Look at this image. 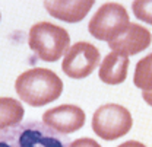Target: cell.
<instances>
[{"instance_id": "cell-1", "label": "cell", "mask_w": 152, "mask_h": 147, "mask_svg": "<svg viewBox=\"0 0 152 147\" xmlns=\"http://www.w3.org/2000/svg\"><path fill=\"white\" fill-rule=\"evenodd\" d=\"M15 91L20 101L31 106H44L60 98L63 82L53 70L35 67L26 70L15 82Z\"/></svg>"}, {"instance_id": "cell-2", "label": "cell", "mask_w": 152, "mask_h": 147, "mask_svg": "<svg viewBox=\"0 0 152 147\" xmlns=\"http://www.w3.org/2000/svg\"><path fill=\"white\" fill-rule=\"evenodd\" d=\"M28 44L38 58L51 63L67 53L70 37L61 26L50 22H38L29 31Z\"/></svg>"}, {"instance_id": "cell-3", "label": "cell", "mask_w": 152, "mask_h": 147, "mask_svg": "<svg viewBox=\"0 0 152 147\" xmlns=\"http://www.w3.org/2000/svg\"><path fill=\"white\" fill-rule=\"evenodd\" d=\"M0 147H69L58 133L39 122H26L0 131Z\"/></svg>"}, {"instance_id": "cell-4", "label": "cell", "mask_w": 152, "mask_h": 147, "mask_svg": "<svg viewBox=\"0 0 152 147\" xmlns=\"http://www.w3.org/2000/svg\"><path fill=\"white\" fill-rule=\"evenodd\" d=\"M133 119L127 108L117 104H105L94 112L92 130L102 140L113 141L126 135L132 128Z\"/></svg>"}, {"instance_id": "cell-5", "label": "cell", "mask_w": 152, "mask_h": 147, "mask_svg": "<svg viewBox=\"0 0 152 147\" xmlns=\"http://www.w3.org/2000/svg\"><path fill=\"white\" fill-rule=\"evenodd\" d=\"M127 10L118 3L102 4L91 18L88 31L94 38L99 41H113L129 25Z\"/></svg>"}, {"instance_id": "cell-6", "label": "cell", "mask_w": 152, "mask_h": 147, "mask_svg": "<svg viewBox=\"0 0 152 147\" xmlns=\"http://www.w3.org/2000/svg\"><path fill=\"white\" fill-rule=\"evenodd\" d=\"M101 54L98 48L85 41L76 42L64 54L61 70L67 77L85 79L99 66Z\"/></svg>"}, {"instance_id": "cell-7", "label": "cell", "mask_w": 152, "mask_h": 147, "mask_svg": "<svg viewBox=\"0 0 152 147\" xmlns=\"http://www.w3.org/2000/svg\"><path fill=\"white\" fill-rule=\"evenodd\" d=\"M85 112L76 105H60L42 115V124L58 134H72L85 124Z\"/></svg>"}, {"instance_id": "cell-8", "label": "cell", "mask_w": 152, "mask_h": 147, "mask_svg": "<svg viewBox=\"0 0 152 147\" xmlns=\"http://www.w3.org/2000/svg\"><path fill=\"white\" fill-rule=\"evenodd\" d=\"M151 42L152 35L146 28L137 23H129L118 37L108 42V47L115 54L129 57L142 53L151 45Z\"/></svg>"}, {"instance_id": "cell-9", "label": "cell", "mask_w": 152, "mask_h": 147, "mask_svg": "<svg viewBox=\"0 0 152 147\" xmlns=\"http://www.w3.org/2000/svg\"><path fill=\"white\" fill-rule=\"evenodd\" d=\"M92 6H94V0H73V1L45 0L44 1V7L53 18L69 23L80 22L82 19H85Z\"/></svg>"}, {"instance_id": "cell-10", "label": "cell", "mask_w": 152, "mask_h": 147, "mask_svg": "<svg viewBox=\"0 0 152 147\" xmlns=\"http://www.w3.org/2000/svg\"><path fill=\"white\" fill-rule=\"evenodd\" d=\"M129 64H130L129 57L110 53L108 55H105V58L99 66L98 77L101 79V82L107 85H120L127 77Z\"/></svg>"}, {"instance_id": "cell-11", "label": "cell", "mask_w": 152, "mask_h": 147, "mask_svg": "<svg viewBox=\"0 0 152 147\" xmlns=\"http://www.w3.org/2000/svg\"><path fill=\"white\" fill-rule=\"evenodd\" d=\"M23 114L25 111L20 101L13 98H0V131L19 125Z\"/></svg>"}, {"instance_id": "cell-12", "label": "cell", "mask_w": 152, "mask_h": 147, "mask_svg": "<svg viewBox=\"0 0 152 147\" xmlns=\"http://www.w3.org/2000/svg\"><path fill=\"white\" fill-rule=\"evenodd\" d=\"M133 83L142 92L152 91V53L137 61L133 74Z\"/></svg>"}, {"instance_id": "cell-13", "label": "cell", "mask_w": 152, "mask_h": 147, "mask_svg": "<svg viewBox=\"0 0 152 147\" xmlns=\"http://www.w3.org/2000/svg\"><path fill=\"white\" fill-rule=\"evenodd\" d=\"M134 18L152 25V0H136L132 3Z\"/></svg>"}, {"instance_id": "cell-14", "label": "cell", "mask_w": 152, "mask_h": 147, "mask_svg": "<svg viewBox=\"0 0 152 147\" xmlns=\"http://www.w3.org/2000/svg\"><path fill=\"white\" fill-rule=\"evenodd\" d=\"M69 147H101L94 138H77L72 141Z\"/></svg>"}, {"instance_id": "cell-15", "label": "cell", "mask_w": 152, "mask_h": 147, "mask_svg": "<svg viewBox=\"0 0 152 147\" xmlns=\"http://www.w3.org/2000/svg\"><path fill=\"white\" fill-rule=\"evenodd\" d=\"M117 147H146V146L142 144V143H139V141L129 140V141H126V143H123V144H120V146H117Z\"/></svg>"}, {"instance_id": "cell-16", "label": "cell", "mask_w": 152, "mask_h": 147, "mask_svg": "<svg viewBox=\"0 0 152 147\" xmlns=\"http://www.w3.org/2000/svg\"><path fill=\"white\" fill-rule=\"evenodd\" d=\"M142 98L149 106H152V91L151 92H142Z\"/></svg>"}, {"instance_id": "cell-17", "label": "cell", "mask_w": 152, "mask_h": 147, "mask_svg": "<svg viewBox=\"0 0 152 147\" xmlns=\"http://www.w3.org/2000/svg\"><path fill=\"white\" fill-rule=\"evenodd\" d=\"M0 19H1V15H0Z\"/></svg>"}]
</instances>
